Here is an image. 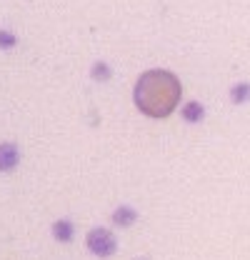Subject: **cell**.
Instances as JSON below:
<instances>
[{
    "label": "cell",
    "mask_w": 250,
    "mask_h": 260,
    "mask_svg": "<svg viewBox=\"0 0 250 260\" xmlns=\"http://www.w3.org/2000/svg\"><path fill=\"white\" fill-rule=\"evenodd\" d=\"M53 235H55L60 243H68V240L73 238V225H70L68 220H58V223L53 225Z\"/></svg>",
    "instance_id": "obj_5"
},
{
    "label": "cell",
    "mask_w": 250,
    "mask_h": 260,
    "mask_svg": "<svg viewBox=\"0 0 250 260\" xmlns=\"http://www.w3.org/2000/svg\"><path fill=\"white\" fill-rule=\"evenodd\" d=\"M203 105L200 103H195V100H190L185 108H183V118H185L188 123H198V120H203Z\"/></svg>",
    "instance_id": "obj_4"
},
{
    "label": "cell",
    "mask_w": 250,
    "mask_h": 260,
    "mask_svg": "<svg viewBox=\"0 0 250 260\" xmlns=\"http://www.w3.org/2000/svg\"><path fill=\"white\" fill-rule=\"evenodd\" d=\"M88 248L98 258H110L118 250V240H115V235L110 230L95 228V230H90V235H88Z\"/></svg>",
    "instance_id": "obj_2"
},
{
    "label": "cell",
    "mask_w": 250,
    "mask_h": 260,
    "mask_svg": "<svg viewBox=\"0 0 250 260\" xmlns=\"http://www.w3.org/2000/svg\"><path fill=\"white\" fill-rule=\"evenodd\" d=\"M113 220H115L118 225H130V223L135 220V210H133V208H118L115 215H113Z\"/></svg>",
    "instance_id": "obj_6"
},
{
    "label": "cell",
    "mask_w": 250,
    "mask_h": 260,
    "mask_svg": "<svg viewBox=\"0 0 250 260\" xmlns=\"http://www.w3.org/2000/svg\"><path fill=\"white\" fill-rule=\"evenodd\" d=\"M180 95H183V85L178 80V75H173L170 70H163V68H155V70H148L138 78L135 83V105L140 113H145L148 118H168L178 103H180Z\"/></svg>",
    "instance_id": "obj_1"
},
{
    "label": "cell",
    "mask_w": 250,
    "mask_h": 260,
    "mask_svg": "<svg viewBox=\"0 0 250 260\" xmlns=\"http://www.w3.org/2000/svg\"><path fill=\"white\" fill-rule=\"evenodd\" d=\"M248 95H250L248 85H238V88H233V100H235V103H243Z\"/></svg>",
    "instance_id": "obj_7"
},
{
    "label": "cell",
    "mask_w": 250,
    "mask_h": 260,
    "mask_svg": "<svg viewBox=\"0 0 250 260\" xmlns=\"http://www.w3.org/2000/svg\"><path fill=\"white\" fill-rule=\"evenodd\" d=\"M18 160H20L18 148H15L13 143H3V145H0V170H3V173L13 170V168L18 165Z\"/></svg>",
    "instance_id": "obj_3"
}]
</instances>
